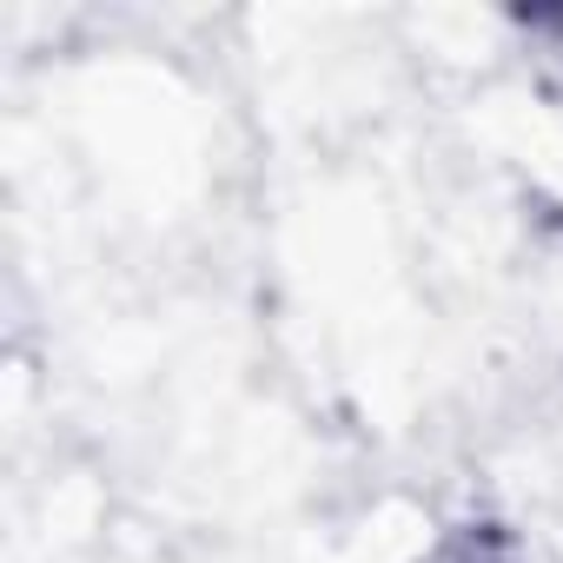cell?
Instances as JSON below:
<instances>
[{
    "label": "cell",
    "mask_w": 563,
    "mask_h": 563,
    "mask_svg": "<svg viewBox=\"0 0 563 563\" xmlns=\"http://www.w3.org/2000/svg\"><path fill=\"white\" fill-rule=\"evenodd\" d=\"M556 27H563V21H556Z\"/></svg>",
    "instance_id": "6da1fadb"
}]
</instances>
